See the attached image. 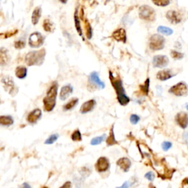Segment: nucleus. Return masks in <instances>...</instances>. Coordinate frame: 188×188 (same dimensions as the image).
I'll list each match as a JSON object with an SVG mask.
<instances>
[{
  "label": "nucleus",
  "instance_id": "31",
  "mask_svg": "<svg viewBox=\"0 0 188 188\" xmlns=\"http://www.w3.org/2000/svg\"><path fill=\"white\" fill-rule=\"evenodd\" d=\"M71 139L74 141H81L82 140V135L80 133L79 130H75L71 135Z\"/></svg>",
  "mask_w": 188,
  "mask_h": 188
},
{
  "label": "nucleus",
  "instance_id": "3",
  "mask_svg": "<svg viewBox=\"0 0 188 188\" xmlns=\"http://www.w3.org/2000/svg\"><path fill=\"white\" fill-rule=\"evenodd\" d=\"M46 50L44 49L38 51L29 52L25 57V62L29 66L41 65L44 61Z\"/></svg>",
  "mask_w": 188,
  "mask_h": 188
},
{
  "label": "nucleus",
  "instance_id": "5",
  "mask_svg": "<svg viewBox=\"0 0 188 188\" xmlns=\"http://www.w3.org/2000/svg\"><path fill=\"white\" fill-rule=\"evenodd\" d=\"M139 16L143 20L153 22L156 18V13L154 10L149 5H143L139 9Z\"/></svg>",
  "mask_w": 188,
  "mask_h": 188
},
{
  "label": "nucleus",
  "instance_id": "42",
  "mask_svg": "<svg viewBox=\"0 0 188 188\" xmlns=\"http://www.w3.org/2000/svg\"><path fill=\"white\" fill-rule=\"evenodd\" d=\"M182 188H188V178L184 179L182 182Z\"/></svg>",
  "mask_w": 188,
  "mask_h": 188
},
{
  "label": "nucleus",
  "instance_id": "40",
  "mask_svg": "<svg viewBox=\"0 0 188 188\" xmlns=\"http://www.w3.org/2000/svg\"><path fill=\"white\" fill-rule=\"evenodd\" d=\"M18 32V29H15V30H13V31H9V32H5V36L4 38H8V37H10V36L14 35L16 34Z\"/></svg>",
  "mask_w": 188,
  "mask_h": 188
},
{
  "label": "nucleus",
  "instance_id": "46",
  "mask_svg": "<svg viewBox=\"0 0 188 188\" xmlns=\"http://www.w3.org/2000/svg\"><path fill=\"white\" fill-rule=\"evenodd\" d=\"M149 188H156V187H154V186H153L152 184H150V185H149Z\"/></svg>",
  "mask_w": 188,
  "mask_h": 188
},
{
  "label": "nucleus",
  "instance_id": "18",
  "mask_svg": "<svg viewBox=\"0 0 188 188\" xmlns=\"http://www.w3.org/2000/svg\"><path fill=\"white\" fill-rule=\"evenodd\" d=\"M174 74H173L171 70H163L160 71L156 74V78L161 81H165L167 79H169L173 77Z\"/></svg>",
  "mask_w": 188,
  "mask_h": 188
},
{
  "label": "nucleus",
  "instance_id": "14",
  "mask_svg": "<svg viewBox=\"0 0 188 188\" xmlns=\"http://www.w3.org/2000/svg\"><path fill=\"white\" fill-rule=\"evenodd\" d=\"M42 116V111L40 109H35L32 110L27 116V121L31 123H36Z\"/></svg>",
  "mask_w": 188,
  "mask_h": 188
},
{
  "label": "nucleus",
  "instance_id": "47",
  "mask_svg": "<svg viewBox=\"0 0 188 188\" xmlns=\"http://www.w3.org/2000/svg\"><path fill=\"white\" fill-rule=\"evenodd\" d=\"M42 188H48V187H42Z\"/></svg>",
  "mask_w": 188,
  "mask_h": 188
},
{
  "label": "nucleus",
  "instance_id": "1",
  "mask_svg": "<svg viewBox=\"0 0 188 188\" xmlns=\"http://www.w3.org/2000/svg\"><path fill=\"white\" fill-rule=\"evenodd\" d=\"M109 78H110L111 83H112L113 88L117 93L118 101L120 104L122 106H126L130 102V99L126 95L124 88H123L122 81L121 79L113 76L112 72L109 71Z\"/></svg>",
  "mask_w": 188,
  "mask_h": 188
},
{
  "label": "nucleus",
  "instance_id": "23",
  "mask_svg": "<svg viewBox=\"0 0 188 188\" xmlns=\"http://www.w3.org/2000/svg\"><path fill=\"white\" fill-rule=\"evenodd\" d=\"M43 27L46 32H53L54 29H55V25H54V23L51 22L49 19H45L44 22H43Z\"/></svg>",
  "mask_w": 188,
  "mask_h": 188
},
{
  "label": "nucleus",
  "instance_id": "26",
  "mask_svg": "<svg viewBox=\"0 0 188 188\" xmlns=\"http://www.w3.org/2000/svg\"><path fill=\"white\" fill-rule=\"evenodd\" d=\"M157 31L159 33L163 35H170L173 33V31L169 27H164V26H159L157 28Z\"/></svg>",
  "mask_w": 188,
  "mask_h": 188
},
{
  "label": "nucleus",
  "instance_id": "33",
  "mask_svg": "<svg viewBox=\"0 0 188 188\" xmlns=\"http://www.w3.org/2000/svg\"><path fill=\"white\" fill-rule=\"evenodd\" d=\"M85 29H86V36L88 39H90L92 38V35H93V32H92V28L90 27V24H89V22H86L85 23Z\"/></svg>",
  "mask_w": 188,
  "mask_h": 188
},
{
  "label": "nucleus",
  "instance_id": "32",
  "mask_svg": "<svg viewBox=\"0 0 188 188\" xmlns=\"http://www.w3.org/2000/svg\"><path fill=\"white\" fill-rule=\"evenodd\" d=\"M170 55H171V57L173 58L176 59V60H180V59H182L184 57V55L181 52H179L177 51H175V50H172L170 52Z\"/></svg>",
  "mask_w": 188,
  "mask_h": 188
},
{
  "label": "nucleus",
  "instance_id": "37",
  "mask_svg": "<svg viewBox=\"0 0 188 188\" xmlns=\"http://www.w3.org/2000/svg\"><path fill=\"white\" fill-rule=\"evenodd\" d=\"M172 146V143L170 142H168V141H165L162 143V148L165 151H168L169 149L171 148Z\"/></svg>",
  "mask_w": 188,
  "mask_h": 188
},
{
  "label": "nucleus",
  "instance_id": "8",
  "mask_svg": "<svg viewBox=\"0 0 188 188\" xmlns=\"http://www.w3.org/2000/svg\"><path fill=\"white\" fill-rule=\"evenodd\" d=\"M169 93L177 96H183L188 93V86L184 82H179L170 88Z\"/></svg>",
  "mask_w": 188,
  "mask_h": 188
},
{
  "label": "nucleus",
  "instance_id": "45",
  "mask_svg": "<svg viewBox=\"0 0 188 188\" xmlns=\"http://www.w3.org/2000/svg\"><path fill=\"white\" fill-rule=\"evenodd\" d=\"M20 188H31V187L27 183H24Z\"/></svg>",
  "mask_w": 188,
  "mask_h": 188
},
{
  "label": "nucleus",
  "instance_id": "17",
  "mask_svg": "<svg viewBox=\"0 0 188 188\" xmlns=\"http://www.w3.org/2000/svg\"><path fill=\"white\" fill-rule=\"evenodd\" d=\"M117 165L123 171L127 172L131 167V161L126 157H123L117 161Z\"/></svg>",
  "mask_w": 188,
  "mask_h": 188
},
{
  "label": "nucleus",
  "instance_id": "41",
  "mask_svg": "<svg viewBox=\"0 0 188 188\" xmlns=\"http://www.w3.org/2000/svg\"><path fill=\"white\" fill-rule=\"evenodd\" d=\"M60 188H72V184H71L70 182H66Z\"/></svg>",
  "mask_w": 188,
  "mask_h": 188
},
{
  "label": "nucleus",
  "instance_id": "2",
  "mask_svg": "<svg viewBox=\"0 0 188 188\" xmlns=\"http://www.w3.org/2000/svg\"><path fill=\"white\" fill-rule=\"evenodd\" d=\"M57 88H58L57 83L55 82L50 87L48 92H47L46 96L43 99L44 109L47 112H51L55 108V104H56Z\"/></svg>",
  "mask_w": 188,
  "mask_h": 188
},
{
  "label": "nucleus",
  "instance_id": "25",
  "mask_svg": "<svg viewBox=\"0 0 188 188\" xmlns=\"http://www.w3.org/2000/svg\"><path fill=\"white\" fill-rule=\"evenodd\" d=\"M78 102H79V99H78L77 98H74V99H71L70 102H68V103L66 104L65 105H64L63 109L66 111L70 110V109H72L74 107H75L76 104H78Z\"/></svg>",
  "mask_w": 188,
  "mask_h": 188
},
{
  "label": "nucleus",
  "instance_id": "10",
  "mask_svg": "<svg viewBox=\"0 0 188 188\" xmlns=\"http://www.w3.org/2000/svg\"><path fill=\"white\" fill-rule=\"evenodd\" d=\"M153 65L156 68H164L168 65L169 60L165 55H156L153 58Z\"/></svg>",
  "mask_w": 188,
  "mask_h": 188
},
{
  "label": "nucleus",
  "instance_id": "38",
  "mask_svg": "<svg viewBox=\"0 0 188 188\" xmlns=\"http://www.w3.org/2000/svg\"><path fill=\"white\" fill-rule=\"evenodd\" d=\"M25 46V41H18L15 43V49H23Z\"/></svg>",
  "mask_w": 188,
  "mask_h": 188
},
{
  "label": "nucleus",
  "instance_id": "7",
  "mask_svg": "<svg viewBox=\"0 0 188 188\" xmlns=\"http://www.w3.org/2000/svg\"><path fill=\"white\" fill-rule=\"evenodd\" d=\"M43 41L44 37L38 32L32 33L29 38V45L32 48H39L43 44Z\"/></svg>",
  "mask_w": 188,
  "mask_h": 188
},
{
  "label": "nucleus",
  "instance_id": "36",
  "mask_svg": "<svg viewBox=\"0 0 188 188\" xmlns=\"http://www.w3.org/2000/svg\"><path fill=\"white\" fill-rule=\"evenodd\" d=\"M140 117L135 114H132L131 115V116H130V121H131L132 124H137V123L140 121Z\"/></svg>",
  "mask_w": 188,
  "mask_h": 188
},
{
  "label": "nucleus",
  "instance_id": "6",
  "mask_svg": "<svg viewBox=\"0 0 188 188\" xmlns=\"http://www.w3.org/2000/svg\"><path fill=\"white\" fill-rule=\"evenodd\" d=\"M2 83L5 91L8 92L10 95L15 96L18 93V88L15 86L13 78L10 77L9 76H4L2 78Z\"/></svg>",
  "mask_w": 188,
  "mask_h": 188
},
{
  "label": "nucleus",
  "instance_id": "11",
  "mask_svg": "<svg viewBox=\"0 0 188 188\" xmlns=\"http://www.w3.org/2000/svg\"><path fill=\"white\" fill-rule=\"evenodd\" d=\"M176 121L179 126L182 129L187 128L188 126V113L181 112L176 116Z\"/></svg>",
  "mask_w": 188,
  "mask_h": 188
},
{
  "label": "nucleus",
  "instance_id": "30",
  "mask_svg": "<svg viewBox=\"0 0 188 188\" xmlns=\"http://www.w3.org/2000/svg\"><path fill=\"white\" fill-rule=\"evenodd\" d=\"M58 138H59V135H57V134H54V135H50V137H49L48 139H46V141H45V144L50 145V144L54 143H55Z\"/></svg>",
  "mask_w": 188,
  "mask_h": 188
},
{
  "label": "nucleus",
  "instance_id": "35",
  "mask_svg": "<svg viewBox=\"0 0 188 188\" xmlns=\"http://www.w3.org/2000/svg\"><path fill=\"white\" fill-rule=\"evenodd\" d=\"M153 3L154 5H157V6L165 7L170 4V1H168V0H158V1H154Z\"/></svg>",
  "mask_w": 188,
  "mask_h": 188
},
{
  "label": "nucleus",
  "instance_id": "34",
  "mask_svg": "<svg viewBox=\"0 0 188 188\" xmlns=\"http://www.w3.org/2000/svg\"><path fill=\"white\" fill-rule=\"evenodd\" d=\"M141 90H142L143 93H144V95H147L149 93V79H146L145 82V84L140 87Z\"/></svg>",
  "mask_w": 188,
  "mask_h": 188
},
{
  "label": "nucleus",
  "instance_id": "22",
  "mask_svg": "<svg viewBox=\"0 0 188 188\" xmlns=\"http://www.w3.org/2000/svg\"><path fill=\"white\" fill-rule=\"evenodd\" d=\"M27 69L24 66H18L15 69V76L19 79H24L27 76Z\"/></svg>",
  "mask_w": 188,
  "mask_h": 188
},
{
  "label": "nucleus",
  "instance_id": "9",
  "mask_svg": "<svg viewBox=\"0 0 188 188\" xmlns=\"http://www.w3.org/2000/svg\"><path fill=\"white\" fill-rule=\"evenodd\" d=\"M166 18L173 24H179L182 21V15L176 10H169L167 12Z\"/></svg>",
  "mask_w": 188,
  "mask_h": 188
},
{
  "label": "nucleus",
  "instance_id": "28",
  "mask_svg": "<svg viewBox=\"0 0 188 188\" xmlns=\"http://www.w3.org/2000/svg\"><path fill=\"white\" fill-rule=\"evenodd\" d=\"M106 137V135H103L102 136H99V137H94L93 139H92L91 142H90V144L92 146H96L99 145V144L102 143L103 142L104 139Z\"/></svg>",
  "mask_w": 188,
  "mask_h": 188
},
{
  "label": "nucleus",
  "instance_id": "19",
  "mask_svg": "<svg viewBox=\"0 0 188 188\" xmlns=\"http://www.w3.org/2000/svg\"><path fill=\"white\" fill-rule=\"evenodd\" d=\"M73 92V88L70 85H67L63 86L61 88L60 93V99L62 101L65 100L68 97L70 96V94Z\"/></svg>",
  "mask_w": 188,
  "mask_h": 188
},
{
  "label": "nucleus",
  "instance_id": "21",
  "mask_svg": "<svg viewBox=\"0 0 188 188\" xmlns=\"http://www.w3.org/2000/svg\"><path fill=\"white\" fill-rule=\"evenodd\" d=\"M41 8L40 7H38L35 9L33 10V13L32 15V23L33 25H36L39 22V19L41 18Z\"/></svg>",
  "mask_w": 188,
  "mask_h": 188
},
{
  "label": "nucleus",
  "instance_id": "24",
  "mask_svg": "<svg viewBox=\"0 0 188 188\" xmlns=\"http://www.w3.org/2000/svg\"><path fill=\"white\" fill-rule=\"evenodd\" d=\"M0 123L2 126H10L13 123V119L10 116H2L0 117Z\"/></svg>",
  "mask_w": 188,
  "mask_h": 188
},
{
  "label": "nucleus",
  "instance_id": "43",
  "mask_svg": "<svg viewBox=\"0 0 188 188\" xmlns=\"http://www.w3.org/2000/svg\"><path fill=\"white\" fill-rule=\"evenodd\" d=\"M129 187H130L129 182H125L124 183L122 184V186H121V187H117V188H129Z\"/></svg>",
  "mask_w": 188,
  "mask_h": 188
},
{
  "label": "nucleus",
  "instance_id": "27",
  "mask_svg": "<svg viewBox=\"0 0 188 188\" xmlns=\"http://www.w3.org/2000/svg\"><path fill=\"white\" fill-rule=\"evenodd\" d=\"M74 22H75V27H76V30H77V32H78V33H79V35L82 36V29L81 24H80L79 17H78V15H77V14H76V13H75V15H74Z\"/></svg>",
  "mask_w": 188,
  "mask_h": 188
},
{
  "label": "nucleus",
  "instance_id": "16",
  "mask_svg": "<svg viewBox=\"0 0 188 188\" xmlns=\"http://www.w3.org/2000/svg\"><path fill=\"white\" fill-rule=\"evenodd\" d=\"M96 105V101L94 99H90V100L88 101V102H85L82 104V106L80 108V112L85 114V113L89 112L92 111Z\"/></svg>",
  "mask_w": 188,
  "mask_h": 188
},
{
  "label": "nucleus",
  "instance_id": "13",
  "mask_svg": "<svg viewBox=\"0 0 188 188\" xmlns=\"http://www.w3.org/2000/svg\"><path fill=\"white\" fill-rule=\"evenodd\" d=\"M112 38H114L116 41H118V42H123L126 43V33L124 29L121 28L116 29L115 32L112 33Z\"/></svg>",
  "mask_w": 188,
  "mask_h": 188
},
{
  "label": "nucleus",
  "instance_id": "44",
  "mask_svg": "<svg viewBox=\"0 0 188 188\" xmlns=\"http://www.w3.org/2000/svg\"><path fill=\"white\" fill-rule=\"evenodd\" d=\"M183 138L188 143V132H185V133L183 134Z\"/></svg>",
  "mask_w": 188,
  "mask_h": 188
},
{
  "label": "nucleus",
  "instance_id": "39",
  "mask_svg": "<svg viewBox=\"0 0 188 188\" xmlns=\"http://www.w3.org/2000/svg\"><path fill=\"white\" fill-rule=\"evenodd\" d=\"M145 177L147 179H149V181H153L154 179L155 176H154V174L152 172H148V173L145 175Z\"/></svg>",
  "mask_w": 188,
  "mask_h": 188
},
{
  "label": "nucleus",
  "instance_id": "12",
  "mask_svg": "<svg viewBox=\"0 0 188 188\" xmlns=\"http://www.w3.org/2000/svg\"><path fill=\"white\" fill-rule=\"evenodd\" d=\"M109 168V160L106 157H100L96 164V169L98 172H105Z\"/></svg>",
  "mask_w": 188,
  "mask_h": 188
},
{
  "label": "nucleus",
  "instance_id": "4",
  "mask_svg": "<svg viewBox=\"0 0 188 188\" xmlns=\"http://www.w3.org/2000/svg\"><path fill=\"white\" fill-rule=\"evenodd\" d=\"M165 40L163 36L154 34L149 38V47L154 51H158L164 48Z\"/></svg>",
  "mask_w": 188,
  "mask_h": 188
},
{
  "label": "nucleus",
  "instance_id": "15",
  "mask_svg": "<svg viewBox=\"0 0 188 188\" xmlns=\"http://www.w3.org/2000/svg\"><path fill=\"white\" fill-rule=\"evenodd\" d=\"M90 80L92 83H93L94 85H96L99 88L101 89H104L105 88V85L103 82L102 81L99 77V74L96 71L92 72L90 75Z\"/></svg>",
  "mask_w": 188,
  "mask_h": 188
},
{
  "label": "nucleus",
  "instance_id": "20",
  "mask_svg": "<svg viewBox=\"0 0 188 188\" xmlns=\"http://www.w3.org/2000/svg\"><path fill=\"white\" fill-rule=\"evenodd\" d=\"M9 55H8V50L5 49V48H2L0 50V62L2 65H5L8 64V61L10 60Z\"/></svg>",
  "mask_w": 188,
  "mask_h": 188
},
{
  "label": "nucleus",
  "instance_id": "29",
  "mask_svg": "<svg viewBox=\"0 0 188 188\" xmlns=\"http://www.w3.org/2000/svg\"><path fill=\"white\" fill-rule=\"evenodd\" d=\"M107 143L108 144L109 146H112V145H114V144L117 143V142H116V139H115L114 132H113V127H112V129H111L110 135H109V137H108V138H107Z\"/></svg>",
  "mask_w": 188,
  "mask_h": 188
}]
</instances>
